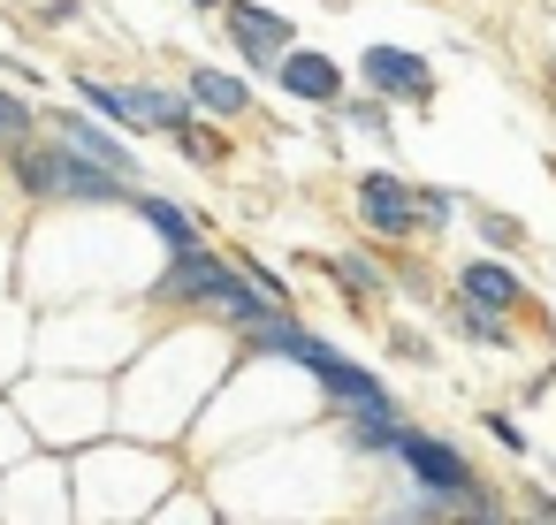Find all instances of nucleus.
<instances>
[{
	"instance_id": "c85d7f7f",
	"label": "nucleus",
	"mask_w": 556,
	"mask_h": 525,
	"mask_svg": "<svg viewBox=\"0 0 556 525\" xmlns=\"http://www.w3.org/2000/svg\"><path fill=\"white\" fill-rule=\"evenodd\" d=\"M39 24L47 31H77L85 24V0H39Z\"/></svg>"
},
{
	"instance_id": "7ed1b4c3",
	"label": "nucleus",
	"mask_w": 556,
	"mask_h": 525,
	"mask_svg": "<svg viewBox=\"0 0 556 525\" xmlns=\"http://www.w3.org/2000/svg\"><path fill=\"white\" fill-rule=\"evenodd\" d=\"M9 411L39 449H92L115 426L108 381H77V373H24L9 388Z\"/></svg>"
},
{
	"instance_id": "4be33fe9",
	"label": "nucleus",
	"mask_w": 556,
	"mask_h": 525,
	"mask_svg": "<svg viewBox=\"0 0 556 525\" xmlns=\"http://www.w3.org/2000/svg\"><path fill=\"white\" fill-rule=\"evenodd\" d=\"M465 214H472V236L488 244V259H518V252H526V221H518V214L480 206V199H465Z\"/></svg>"
},
{
	"instance_id": "4468645a",
	"label": "nucleus",
	"mask_w": 556,
	"mask_h": 525,
	"mask_svg": "<svg viewBox=\"0 0 556 525\" xmlns=\"http://www.w3.org/2000/svg\"><path fill=\"white\" fill-rule=\"evenodd\" d=\"M450 290H457V305H480V312H495V320H518V312H533V282L510 267V259H457V274H450Z\"/></svg>"
},
{
	"instance_id": "a211bd4d",
	"label": "nucleus",
	"mask_w": 556,
	"mask_h": 525,
	"mask_svg": "<svg viewBox=\"0 0 556 525\" xmlns=\"http://www.w3.org/2000/svg\"><path fill=\"white\" fill-rule=\"evenodd\" d=\"M404 426H412V419H404V404L389 396V404L343 411V419H336V449H343V457H389V449L404 441Z\"/></svg>"
},
{
	"instance_id": "1a4fd4ad",
	"label": "nucleus",
	"mask_w": 556,
	"mask_h": 525,
	"mask_svg": "<svg viewBox=\"0 0 556 525\" xmlns=\"http://www.w3.org/2000/svg\"><path fill=\"white\" fill-rule=\"evenodd\" d=\"M39 130L54 138V145H70L77 161H92V168H108V176H123V183H146L138 176V145L123 138V130H108V123H92L85 107H39Z\"/></svg>"
},
{
	"instance_id": "f3484780",
	"label": "nucleus",
	"mask_w": 556,
	"mask_h": 525,
	"mask_svg": "<svg viewBox=\"0 0 556 525\" xmlns=\"http://www.w3.org/2000/svg\"><path fill=\"white\" fill-rule=\"evenodd\" d=\"M138 229H153V244L168 252V259H184V252H199L206 244V221L191 214V206H176V199H161V191H130V206H123Z\"/></svg>"
},
{
	"instance_id": "6e6552de",
	"label": "nucleus",
	"mask_w": 556,
	"mask_h": 525,
	"mask_svg": "<svg viewBox=\"0 0 556 525\" xmlns=\"http://www.w3.org/2000/svg\"><path fill=\"white\" fill-rule=\"evenodd\" d=\"M351 214H358V229H366L374 244H419L412 176H404V168H389V161H374V168H358V176H351Z\"/></svg>"
},
{
	"instance_id": "2f4dec72",
	"label": "nucleus",
	"mask_w": 556,
	"mask_h": 525,
	"mask_svg": "<svg viewBox=\"0 0 556 525\" xmlns=\"http://www.w3.org/2000/svg\"><path fill=\"white\" fill-rule=\"evenodd\" d=\"M184 9H199V16H222V9H229V0H184Z\"/></svg>"
},
{
	"instance_id": "412c9836",
	"label": "nucleus",
	"mask_w": 556,
	"mask_h": 525,
	"mask_svg": "<svg viewBox=\"0 0 556 525\" xmlns=\"http://www.w3.org/2000/svg\"><path fill=\"white\" fill-rule=\"evenodd\" d=\"M70 107H85L92 123H108V130H123L130 138V107H123V85H108V77H70Z\"/></svg>"
},
{
	"instance_id": "9d476101",
	"label": "nucleus",
	"mask_w": 556,
	"mask_h": 525,
	"mask_svg": "<svg viewBox=\"0 0 556 525\" xmlns=\"http://www.w3.org/2000/svg\"><path fill=\"white\" fill-rule=\"evenodd\" d=\"M222 39L244 62V77H275V62L298 47V24L282 9H260V0H229V9H222Z\"/></svg>"
},
{
	"instance_id": "f03ea898",
	"label": "nucleus",
	"mask_w": 556,
	"mask_h": 525,
	"mask_svg": "<svg viewBox=\"0 0 556 525\" xmlns=\"http://www.w3.org/2000/svg\"><path fill=\"white\" fill-rule=\"evenodd\" d=\"M146 305H153V312H206V320L229 328V335H244V328H260V320L282 312V305H267V297L244 282V267L222 259L214 244H199V252L168 259L161 274H146Z\"/></svg>"
},
{
	"instance_id": "aec40b11",
	"label": "nucleus",
	"mask_w": 556,
	"mask_h": 525,
	"mask_svg": "<svg viewBox=\"0 0 556 525\" xmlns=\"http://www.w3.org/2000/svg\"><path fill=\"white\" fill-rule=\"evenodd\" d=\"M442 312V328L457 335V343H472V350H518V320H495V312H480V305H434Z\"/></svg>"
},
{
	"instance_id": "cd10ccee",
	"label": "nucleus",
	"mask_w": 556,
	"mask_h": 525,
	"mask_svg": "<svg viewBox=\"0 0 556 525\" xmlns=\"http://www.w3.org/2000/svg\"><path fill=\"white\" fill-rule=\"evenodd\" d=\"M480 434H488L503 457H533V434H526V419H518L510 404H488V411H480Z\"/></svg>"
},
{
	"instance_id": "dca6fc26",
	"label": "nucleus",
	"mask_w": 556,
	"mask_h": 525,
	"mask_svg": "<svg viewBox=\"0 0 556 525\" xmlns=\"http://www.w3.org/2000/svg\"><path fill=\"white\" fill-rule=\"evenodd\" d=\"M123 107H130V145L138 138H176L184 123H199L191 100H184V85H161V77H130L123 85Z\"/></svg>"
},
{
	"instance_id": "5701e85b",
	"label": "nucleus",
	"mask_w": 556,
	"mask_h": 525,
	"mask_svg": "<svg viewBox=\"0 0 556 525\" xmlns=\"http://www.w3.org/2000/svg\"><path fill=\"white\" fill-rule=\"evenodd\" d=\"M24 366H31V312L16 305V297H0V381H24Z\"/></svg>"
},
{
	"instance_id": "a878e982",
	"label": "nucleus",
	"mask_w": 556,
	"mask_h": 525,
	"mask_svg": "<svg viewBox=\"0 0 556 525\" xmlns=\"http://www.w3.org/2000/svg\"><path fill=\"white\" fill-rule=\"evenodd\" d=\"M24 138H39V100H24L16 85H0V153L24 145Z\"/></svg>"
},
{
	"instance_id": "39448f33",
	"label": "nucleus",
	"mask_w": 556,
	"mask_h": 525,
	"mask_svg": "<svg viewBox=\"0 0 556 525\" xmlns=\"http://www.w3.org/2000/svg\"><path fill=\"white\" fill-rule=\"evenodd\" d=\"M70 335V373H85V381H108V373H123L130 358H138V343H146V312H130V305H47V320H39V343H62Z\"/></svg>"
},
{
	"instance_id": "f257e3e1",
	"label": "nucleus",
	"mask_w": 556,
	"mask_h": 525,
	"mask_svg": "<svg viewBox=\"0 0 556 525\" xmlns=\"http://www.w3.org/2000/svg\"><path fill=\"white\" fill-rule=\"evenodd\" d=\"M229 343L222 335H168L161 350L130 358L123 366V396H115V426L123 434H146V441H176L184 426H199L206 396H222L229 381Z\"/></svg>"
},
{
	"instance_id": "0eeeda50",
	"label": "nucleus",
	"mask_w": 556,
	"mask_h": 525,
	"mask_svg": "<svg viewBox=\"0 0 556 525\" xmlns=\"http://www.w3.org/2000/svg\"><path fill=\"white\" fill-rule=\"evenodd\" d=\"M358 92L381 100V107H434L442 92V69L419 54V47H396V39H374L358 54Z\"/></svg>"
},
{
	"instance_id": "7c9ffc66",
	"label": "nucleus",
	"mask_w": 556,
	"mask_h": 525,
	"mask_svg": "<svg viewBox=\"0 0 556 525\" xmlns=\"http://www.w3.org/2000/svg\"><path fill=\"white\" fill-rule=\"evenodd\" d=\"M526 502H533V517H541V525H556V487H541V479H526Z\"/></svg>"
},
{
	"instance_id": "6ab92c4d",
	"label": "nucleus",
	"mask_w": 556,
	"mask_h": 525,
	"mask_svg": "<svg viewBox=\"0 0 556 525\" xmlns=\"http://www.w3.org/2000/svg\"><path fill=\"white\" fill-rule=\"evenodd\" d=\"M320 274H328L351 305H389V267H381L374 252H328Z\"/></svg>"
},
{
	"instance_id": "9b49d317",
	"label": "nucleus",
	"mask_w": 556,
	"mask_h": 525,
	"mask_svg": "<svg viewBox=\"0 0 556 525\" xmlns=\"http://www.w3.org/2000/svg\"><path fill=\"white\" fill-rule=\"evenodd\" d=\"M0 525H77L70 502V472L54 457H31L16 472V487H0Z\"/></svg>"
},
{
	"instance_id": "c756f323",
	"label": "nucleus",
	"mask_w": 556,
	"mask_h": 525,
	"mask_svg": "<svg viewBox=\"0 0 556 525\" xmlns=\"http://www.w3.org/2000/svg\"><path fill=\"white\" fill-rule=\"evenodd\" d=\"M389 350H396V358H412V366H427V358H434V343H427L419 328H389Z\"/></svg>"
},
{
	"instance_id": "393cba45",
	"label": "nucleus",
	"mask_w": 556,
	"mask_h": 525,
	"mask_svg": "<svg viewBox=\"0 0 556 525\" xmlns=\"http://www.w3.org/2000/svg\"><path fill=\"white\" fill-rule=\"evenodd\" d=\"M412 206H419V236H442V229L465 214V191H450V183H419V176H412Z\"/></svg>"
},
{
	"instance_id": "bb28decb",
	"label": "nucleus",
	"mask_w": 556,
	"mask_h": 525,
	"mask_svg": "<svg viewBox=\"0 0 556 525\" xmlns=\"http://www.w3.org/2000/svg\"><path fill=\"white\" fill-rule=\"evenodd\" d=\"M168 145H176V161H184V168H222V153H229L214 123H184V130H176Z\"/></svg>"
},
{
	"instance_id": "423d86ee",
	"label": "nucleus",
	"mask_w": 556,
	"mask_h": 525,
	"mask_svg": "<svg viewBox=\"0 0 556 525\" xmlns=\"http://www.w3.org/2000/svg\"><path fill=\"white\" fill-rule=\"evenodd\" d=\"M290 366H298V381L320 396V411H336V419H343V411H366V404H389L381 373H374V366H358L351 350H336V343H328V335H313V328H305V343H298V358H290Z\"/></svg>"
},
{
	"instance_id": "b1692460",
	"label": "nucleus",
	"mask_w": 556,
	"mask_h": 525,
	"mask_svg": "<svg viewBox=\"0 0 556 525\" xmlns=\"http://www.w3.org/2000/svg\"><path fill=\"white\" fill-rule=\"evenodd\" d=\"M336 123H343V130H358L366 145H381V161H389V145H396V123H389V107H381V100H366V92H343Z\"/></svg>"
},
{
	"instance_id": "f8f14e48",
	"label": "nucleus",
	"mask_w": 556,
	"mask_h": 525,
	"mask_svg": "<svg viewBox=\"0 0 556 525\" xmlns=\"http://www.w3.org/2000/svg\"><path fill=\"white\" fill-rule=\"evenodd\" d=\"M70 168H77V153L54 145V138H24V145L0 153V176H9L16 199H31V206H70Z\"/></svg>"
},
{
	"instance_id": "ddd939ff",
	"label": "nucleus",
	"mask_w": 556,
	"mask_h": 525,
	"mask_svg": "<svg viewBox=\"0 0 556 525\" xmlns=\"http://www.w3.org/2000/svg\"><path fill=\"white\" fill-rule=\"evenodd\" d=\"M275 92L282 100H298V107H313V115H336L343 107V92H351V69L336 62V54H320V47H290L282 62H275Z\"/></svg>"
},
{
	"instance_id": "20e7f679",
	"label": "nucleus",
	"mask_w": 556,
	"mask_h": 525,
	"mask_svg": "<svg viewBox=\"0 0 556 525\" xmlns=\"http://www.w3.org/2000/svg\"><path fill=\"white\" fill-rule=\"evenodd\" d=\"M389 464L404 472V495H412V502H427L442 525H450V517H465V510H495V487L480 479V464H472L457 441L427 434V426H404V441L389 449Z\"/></svg>"
},
{
	"instance_id": "2eb2a0df",
	"label": "nucleus",
	"mask_w": 556,
	"mask_h": 525,
	"mask_svg": "<svg viewBox=\"0 0 556 525\" xmlns=\"http://www.w3.org/2000/svg\"><path fill=\"white\" fill-rule=\"evenodd\" d=\"M184 100H191V115L199 123H244L252 115V77L244 69H222V62H191L184 69Z\"/></svg>"
}]
</instances>
